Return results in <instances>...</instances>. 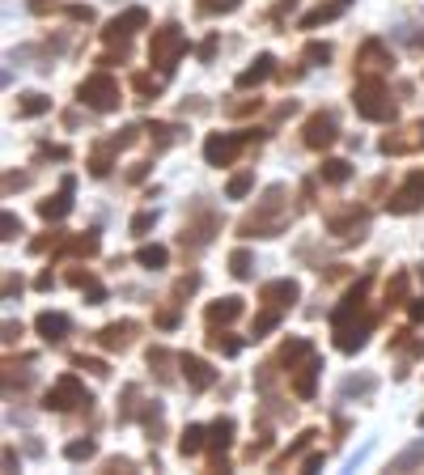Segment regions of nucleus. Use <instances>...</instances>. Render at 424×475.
Listing matches in <instances>:
<instances>
[{
    "label": "nucleus",
    "mask_w": 424,
    "mask_h": 475,
    "mask_svg": "<svg viewBox=\"0 0 424 475\" xmlns=\"http://www.w3.org/2000/svg\"><path fill=\"white\" fill-rule=\"evenodd\" d=\"M285 187L280 183H272L268 191H263V199H259V208L242 221V234L246 238H276L280 229H285V221H289V204H285Z\"/></svg>",
    "instance_id": "obj_1"
},
{
    "label": "nucleus",
    "mask_w": 424,
    "mask_h": 475,
    "mask_svg": "<svg viewBox=\"0 0 424 475\" xmlns=\"http://www.w3.org/2000/svg\"><path fill=\"white\" fill-rule=\"evenodd\" d=\"M352 107H356L361 119H374V123L395 119V102H391V93H386V85H382L378 77L356 81V89H352Z\"/></svg>",
    "instance_id": "obj_2"
},
{
    "label": "nucleus",
    "mask_w": 424,
    "mask_h": 475,
    "mask_svg": "<svg viewBox=\"0 0 424 475\" xmlns=\"http://www.w3.org/2000/svg\"><path fill=\"white\" fill-rule=\"evenodd\" d=\"M187 51V34L170 22V26H162V30H153V43H149V60L162 68V73H174V64H179V56Z\"/></svg>",
    "instance_id": "obj_3"
},
{
    "label": "nucleus",
    "mask_w": 424,
    "mask_h": 475,
    "mask_svg": "<svg viewBox=\"0 0 424 475\" xmlns=\"http://www.w3.org/2000/svg\"><path fill=\"white\" fill-rule=\"evenodd\" d=\"M77 93H81L85 107H93V111H115V107H119V81H115L111 73H93V77H85Z\"/></svg>",
    "instance_id": "obj_4"
},
{
    "label": "nucleus",
    "mask_w": 424,
    "mask_h": 475,
    "mask_svg": "<svg viewBox=\"0 0 424 475\" xmlns=\"http://www.w3.org/2000/svg\"><path fill=\"white\" fill-rule=\"evenodd\" d=\"M89 403H93V399L85 395V386H81L73 374H64L56 386L47 391V407H51V412H73V407H85V412H89Z\"/></svg>",
    "instance_id": "obj_5"
},
{
    "label": "nucleus",
    "mask_w": 424,
    "mask_h": 475,
    "mask_svg": "<svg viewBox=\"0 0 424 475\" xmlns=\"http://www.w3.org/2000/svg\"><path fill=\"white\" fill-rule=\"evenodd\" d=\"M335 140H340V128H335V119L327 111H318V115L305 119V144L310 149H331Z\"/></svg>",
    "instance_id": "obj_6"
},
{
    "label": "nucleus",
    "mask_w": 424,
    "mask_h": 475,
    "mask_svg": "<svg viewBox=\"0 0 424 475\" xmlns=\"http://www.w3.org/2000/svg\"><path fill=\"white\" fill-rule=\"evenodd\" d=\"M420 204H424V174H411V179L391 195V213L403 217V213H416Z\"/></svg>",
    "instance_id": "obj_7"
},
{
    "label": "nucleus",
    "mask_w": 424,
    "mask_h": 475,
    "mask_svg": "<svg viewBox=\"0 0 424 475\" xmlns=\"http://www.w3.org/2000/svg\"><path fill=\"white\" fill-rule=\"evenodd\" d=\"M238 149H242V136H208V140H204L208 166H229Z\"/></svg>",
    "instance_id": "obj_8"
},
{
    "label": "nucleus",
    "mask_w": 424,
    "mask_h": 475,
    "mask_svg": "<svg viewBox=\"0 0 424 475\" xmlns=\"http://www.w3.org/2000/svg\"><path fill=\"white\" fill-rule=\"evenodd\" d=\"M149 26V13L144 9H128V13H119L111 26H106V43H119V38H132L136 30H144Z\"/></svg>",
    "instance_id": "obj_9"
},
{
    "label": "nucleus",
    "mask_w": 424,
    "mask_h": 475,
    "mask_svg": "<svg viewBox=\"0 0 424 475\" xmlns=\"http://www.w3.org/2000/svg\"><path fill=\"white\" fill-rule=\"evenodd\" d=\"M34 327H38V335L47 340V344H60L68 331H73V323H68V314H60V310H43L38 319H34Z\"/></svg>",
    "instance_id": "obj_10"
},
{
    "label": "nucleus",
    "mask_w": 424,
    "mask_h": 475,
    "mask_svg": "<svg viewBox=\"0 0 424 475\" xmlns=\"http://www.w3.org/2000/svg\"><path fill=\"white\" fill-rule=\"evenodd\" d=\"M365 225H369V213H365V208H348L344 217H331V234H340V238H348V242L365 238Z\"/></svg>",
    "instance_id": "obj_11"
},
{
    "label": "nucleus",
    "mask_w": 424,
    "mask_h": 475,
    "mask_svg": "<svg viewBox=\"0 0 424 475\" xmlns=\"http://www.w3.org/2000/svg\"><path fill=\"white\" fill-rule=\"evenodd\" d=\"M68 213H73V179H64L60 195H51V199L38 204V217H43V221H64Z\"/></svg>",
    "instance_id": "obj_12"
},
{
    "label": "nucleus",
    "mask_w": 424,
    "mask_h": 475,
    "mask_svg": "<svg viewBox=\"0 0 424 475\" xmlns=\"http://www.w3.org/2000/svg\"><path fill=\"white\" fill-rule=\"evenodd\" d=\"M179 365H183V378H187V386L191 391H208L212 386V365L208 361H199V356H179Z\"/></svg>",
    "instance_id": "obj_13"
},
{
    "label": "nucleus",
    "mask_w": 424,
    "mask_h": 475,
    "mask_svg": "<svg viewBox=\"0 0 424 475\" xmlns=\"http://www.w3.org/2000/svg\"><path fill=\"white\" fill-rule=\"evenodd\" d=\"M297 280H268V285H263V301H268V306H276V310H289L293 301H297Z\"/></svg>",
    "instance_id": "obj_14"
},
{
    "label": "nucleus",
    "mask_w": 424,
    "mask_h": 475,
    "mask_svg": "<svg viewBox=\"0 0 424 475\" xmlns=\"http://www.w3.org/2000/svg\"><path fill=\"white\" fill-rule=\"evenodd\" d=\"M242 314V297H221V301H212L208 310H204V319H208V327H225V323H234Z\"/></svg>",
    "instance_id": "obj_15"
},
{
    "label": "nucleus",
    "mask_w": 424,
    "mask_h": 475,
    "mask_svg": "<svg viewBox=\"0 0 424 475\" xmlns=\"http://www.w3.org/2000/svg\"><path fill=\"white\" fill-rule=\"evenodd\" d=\"M132 335H136V323H106V327L98 331V344L111 348V352H115V348L123 352V348L132 344Z\"/></svg>",
    "instance_id": "obj_16"
},
{
    "label": "nucleus",
    "mask_w": 424,
    "mask_h": 475,
    "mask_svg": "<svg viewBox=\"0 0 424 475\" xmlns=\"http://www.w3.org/2000/svg\"><path fill=\"white\" fill-rule=\"evenodd\" d=\"M229 442H234V420H229V416H221L217 425L208 429V446L217 450V467H221V471H229V467H225V458H221V454L229 450Z\"/></svg>",
    "instance_id": "obj_17"
},
{
    "label": "nucleus",
    "mask_w": 424,
    "mask_h": 475,
    "mask_svg": "<svg viewBox=\"0 0 424 475\" xmlns=\"http://www.w3.org/2000/svg\"><path fill=\"white\" fill-rule=\"evenodd\" d=\"M374 391H378V378L374 374H352V378L340 382V399H369Z\"/></svg>",
    "instance_id": "obj_18"
},
{
    "label": "nucleus",
    "mask_w": 424,
    "mask_h": 475,
    "mask_svg": "<svg viewBox=\"0 0 424 475\" xmlns=\"http://www.w3.org/2000/svg\"><path fill=\"white\" fill-rule=\"evenodd\" d=\"M276 73V60L272 56H259L246 73H238V89H250V85H263V81H268Z\"/></svg>",
    "instance_id": "obj_19"
},
{
    "label": "nucleus",
    "mask_w": 424,
    "mask_h": 475,
    "mask_svg": "<svg viewBox=\"0 0 424 475\" xmlns=\"http://www.w3.org/2000/svg\"><path fill=\"white\" fill-rule=\"evenodd\" d=\"M420 462H424V437H416L407 450H399V454L391 458V471H399V475H403V471H416Z\"/></svg>",
    "instance_id": "obj_20"
},
{
    "label": "nucleus",
    "mask_w": 424,
    "mask_h": 475,
    "mask_svg": "<svg viewBox=\"0 0 424 475\" xmlns=\"http://www.w3.org/2000/svg\"><path fill=\"white\" fill-rule=\"evenodd\" d=\"M420 144H424V123L407 128V136H386L382 153H407V149H420Z\"/></svg>",
    "instance_id": "obj_21"
},
{
    "label": "nucleus",
    "mask_w": 424,
    "mask_h": 475,
    "mask_svg": "<svg viewBox=\"0 0 424 475\" xmlns=\"http://www.w3.org/2000/svg\"><path fill=\"white\" fill-rule=\"evenodd\" d=\"M310 356H314L310 340H289V344L280 348V365H289V369H301V365H305Z\"/></svg>",
    "instance_id": "obj_22"
},
{
    "label": "nucleus",
    "mask_w": 424,
    "mask_h": 475,
    "mask_svg": "<svg viewBox=\"0 0 424 475\" xmlns=\"http://www.w3.org/2000/svg\"><path fill=\"white\" fill-rule=\"evenodd\" d=\"M344 5H348V0H331V5L310 9V13L301 17V30H314V26H323V22H331V17H340V13H344Z\"/></svg>",
    "instance_id": "obj_23"
},
{
    "label": "nucleus",
    "mask_w": 424,
    "mask_h": 475,
    "mask_svg": "<svg viewBox=\"0 0 424 475\" xmlns=\"http://www.w3.org/2000/svg\"><path fill=\"white\" fill-rule=\"evenodd\" d=\"M318 369H323V365H318V356H310V361L297 369V382H293V391H297L301 399H314V378H318Z\"/></svg>",
    "instance_id": "obj_24"
},
{
    "label": "nucleus",
    "mask_w": 424,
    "mask_h": 475,
    "mask_svg": "<svg viewBox=\"0 0 424 475\" xmlns=\"http://www.w3.org/2000/svg\"><path fill=\"white\" fill-rule=\"evenodd\" d=\"M47 111H51V98H43V93H22V98H17V115H22V119L47 115Z\"/></svg>",
    "instance_id": "obj_25"
},
{
    "label": "nucleus",
    "mask_w": 424,
    "mask_h": 475,
    "mask_svg": "<svg viewBox=\"0 0 424 475\" xmlns=\"http://www.w3.org/2000/svg\"><path fill=\"white\" fill-rule=\"evenodd\" d=\"M204 437H208V429H199V425H187V429H183V437H179V450L191 458V454H199V450H204Z\"/></svg>",
    "instance_id": "obj_26"
},
{
    "label": "nucleus",
    "mask_w": 424,
    "mask_h": 475,
    "mask_svg": "<svg viewBox=\"0 0 424 475\" xmlns=\"http://www.w3.org/2000/svg\"><path fill=\"white\" fill-rule=\"evenodd\" d=\"M229 272H234L238 280H250V276H255V255H250V250H234V255H229Z\"/></svg>",
    "instance_id": "obj_27"
},
{
    "label": "nucleus",
    "mask_w": 424,
    "mask_h": 475,
    "mask_svg": "<svg viewBox=\"0 0 424 475\" xmlns=\"http://www.w3.org/2000/svg\"><path fill=\"white\" fill-rule=\"evenodd\" d=\"M166 246H140L136 250V263H140V268H166Z\"/></svg>",
    "instance_id": "obj_28"
},
{
    "label": "nucleus",
    "mask_w": 424,
    "mask_h": 475,
    "mask_svg": "<svg viewBox=\"0 0 424 475\" xmlns=\"http://www.w3.org/2000/svg\"><path fill=\"white\" fill-rule=\"evenodd\" d=\"M276 327H280V310L272 306V310H263V314H259V319H255V327H250V335H255V340H263V335H268V331H276Z\"/></svg>",
    "instance_id": "obj_29"
},
{
    "label": "nucleus",
    "mask_w": 424,
    "mask_h": 475,
    "mask_svg": "<svg viewBox=\"0 0 424 475\" xmlns=\"http://www.w3.org/2000/svg\"><path fill=\"white\" fill-rule=\"evenodd\" d=\"M64 454H68L73 462H85V458H93V454H98V442H93V437H85V442H68V446H64Z\"/></svg>",
    "instance_id": "obj_30"
},
{
    "label": "nucleus",
    "mask_w": 424,
    "mask_h": 475,
    "mask_svg": "<svg viewBox=\"0 0 424 475\" xmlns=\"http://www.w3.org/2000/svg\"><path fill=\"white\" fill-rule=\"evenodd\" d=\"M348 174H352V166H348V162H340V157L323 162V179H327V183H344Z\"/></svg>",
    "instance_id": "obj_31"
},
{
    "label": "nucleus",
    "mask_w": 424,
    "mask_h": 475,
    "mask_svg": "<svg viewBox=\"0 0 424 475\" xmlns=\"http://www.w3.org/2000/svg\"><path fill=\"white\" fill-rule=\"evenodd\" d=\"M250 187H255V174H246V170H242V174H234V179H229L225 195H229V199H242V195H246Z\"/></svg>",
    "instance_id": "obj_32"
},
{
    "label": "nucleus",
    "mask_w": 424,
    "mask_h": 475,
    "mask_svg": "<svg viewBox=\"0 0 424 475\" xmlns=\"http://www.w3.org/2000/svg\"><path fill=\"white\" fill-rule=\"evenodd\" d=\"M153 225H157V213H136V217H132V234H136V238H144Z\"/></svg>",
    "instance_id": "obj_33"
},
{
    "label": "nucleus",
    "mask_w": 424,
    "mask_h": 475,
    "mask_svg": "<svg viewBox=\"0 0 424 475\" xmlns=\"http://www.w3.org/2000/svg\"><path fill=\"white\" fill-rule=\"evenodd\" d=\"M305 60H310V64H327V60H331V47H327V43H310V47H305Z\"/></svg>",
    "instance_id": "obj_34"
},
{
    "label": "nucleus",
    "mask_w": 424,
    "mask_h": 475,
    "mask_svg": "<svg viewBox=\"0 0 424 475\" xmlns=\"http://www.w3.org/2000/svg\"><path fill=\"white\" fill-rule=\"evenodd\" d=\"M0 229H5V234H0V238H5V242H13V238L22 234V221H17L13 213H5V217H0Z\"/></svg>",
    "instance_id": "obj_35"
},
{
    "label": "nucleus",
    "mask_w": 424,
    "mask_h": 475,
    "mask_svg": "<svg viewBox=\"0 0 424 475\" xmlns=\"http://www.w3.org/2000/svg\"><path fill=\"white\" fill-rule=\"evenodd\" d=\"M73 250H77V255H93V250H98V234H93V229H89V234H81V238L73 242Z\"/></svg>",
    "instance_id": "obj_36"
},
{
    "label": "nucleus",
    "mask_w": 424,
    "mask_h": 475,
    "mask_svg": "<svg viewBox=\"0 0 424 475\" xmlns=\"http://www.w3.org/2000/svg\"><path fill=\"white\" fill-rule=\"evenodd\" d=\"M208 344H212V348H217V352H225V356H234V352L242 348L238 340H225V335H208Z\"/></svg>",
    "instance_id": "obj_37"
},
{
    "label": "nucleus",
    "mask_w": 424,
    "mask_h": 475,
    "mask_svg": "<svg viewBox=\"0 0 424 475\" xmlns=\"http://www.w3.org/2000/svg\"><path fill=\"white\" fill-rule=\"evenodd\" d=\"M238 5H242V0H204V9H208V13H234Z\"/></svg>",
    "instance_id": "obj_38"
},
{
    "label": "nucleus",
    "mask_w": 424,
    "mask_h": 475,
    "mask_svg": "<svg viewBox=\"0 0 424 475\" xmlns=\"http://www.w3.org/2000/svg\"><path fill=\"white\" fill-rule=\"evenodd\" d=\"M136 132H140V128H123V132H119V136L111 140V149H128V144L136 140Z\"/></svg>",
    "instance_id": "obj_39"
},
{
    "label": "nucleus",
    "mask_w": 424,
    "mask_h": 475,
    "mask_svg": "<svg viewBox=\"0 0 424 475\" xmlns=\"http://www.w3.org/2000/svg\"><path fill=\"white\" fill-rule=\"evenodd\" d=\"M85 293H89V306H102V301H106V289H102L98 280H89V285H85Z\"/></svg>",
    "instance_id": "obj_40"
},
{
    "label": "nucleus",
    "mask_w": 424,
    "mask_h": 475,
    "mask_svg": "<svg viewBox=\"0 0 424 475\" xmlns=\"http://www.w3.org/2000/svg\"><path fill=\"white\" fill-rule=\"evenodd\" d=\"M403 293H407V276H395V285H391L386 297H403Z\"/></svg>",
    "instance_id": "obj_41"
},
{
    "label": "nucleus",
    "mask_w": 424,
    "mask_h": 475,
    "mask_svg": "<svg viewBox=\"0 0 424 475\" xmlns=\"http://www.w3.org/2000/svg\"><path fill=\"white\" fill-rule=\"evenodd\" d=\"M17 335H22V323H13V319H9V323H5V344H13Z\"/></svg>",
    "instance_id": "obj_42"
},
{
    "label": "nucleus",
    "mask_w": 424,
    "mask_h": 475,
    "mask_svg": "<svg viewBox=\"0 0 424 475\" xmlns=\"http://www.w3.org/2000/svg\"><path fill=\"white\" fill-rule=\"evenodd\" d=\"M157 323H162V327H174L179 314H174V310H162V314H157Z\"/></svg>",
    "instance_id": "obj_43"
},
{
    "label": "nucleus",
    "mask_w": 424,
    "mask_h": 475,
    "mask_svg": "<svg viewBox=\"0 0 424 475\" xmlns=\"http://www.w3.org/2000/svg\"><path fill=\"white\" fill-rule=\"evenodd\" d=\"M136 89H140V93H149V89L157 93V81H153V77H136Z\"/></svg>",
    "instance_id": "obj_44"
},
{
    "label": "nucleus",
    "mask_w": 424,
    "mask_h": 475,
    "mask_svg": "<svg viewBox=\"0 0 424 475\" xmlns=\"http://www.w3.org/2000/svg\"><path fill=\"white\" fill-rule=\"evenodd\" d=\"M212 51H217V38H208V43L199 47V60H212Z\"/></svg>",
    "instance_id": "obj_45"
},
{
    "label": "nucleus",
    "mask_w": 424,
    "mask_h": 475,
    "mask_svg": "<svg viewBox=\"0 0 424 475\" xmlns=\"http://www.w3.org/2000/svg\"><path fill=\"white\" fill-rule=\"evenodd\" d=\"M13 187H26V174H9L5 179V191H13Z\"/></svg>",
    "instance_id": "obj_46"
},
{
    "label": "nucleus",
    "mask_w": 424,
    "mask_h": 475,
    "mask_svg": "<svg viewBox=\"0 0 424 475\" xmlns=\"http://www.w3.org/2000/svg\"><path fill=\"white\" fill-rule=\"evenodd\" d=\"M13 293H22V280H17V276L5 280V297H13Z\"/></svg>",
    "instance_id": "obj_47"
},
{
    "label": "nucleus",
    "mask_w": 424,
    "mask_h": 475,
    "mask_svg": "<svg viewBox=\"0 0 424 475\" xmlns=\"http://www.w3.org/2000/svg\"><path fill=\"white\" fill-rule=\"evenodd\" d=\"M411 319H424V297H416V301H411Z\"/></svg>",
    "instance_id": "obj_48"
},
{
    "label": "nucleus",
    "mask_w": 424,
    "mask_h": 475,
    "mask_svg": "<svg viewBox=\"0 0 424 475\" xmlns=\"http://www.w3.org/2000/svg\"><path fill=\"white\" fill-rule=\"evenodd\" d=\"M47 5H51V0H30V9H38V13H43Z\"/></svg>",
    "instance_id": "obj_49"
},
{
    "label": "nucleus",
    "mask_w": 424,
    "mask_h": 475,
    "mask_svg": "<svg viewBox=\"0 0 424 475\" xmlns=\"http://www.w3.org/2000/svg\"><path fill=\"white\" fill-rule=\"evenodd\" d=\"M420 429H424V412H420Z\"/></svg>",
    "instance_id": "obj_50"
}]
</instances>
